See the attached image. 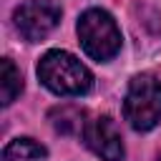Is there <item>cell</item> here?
I'll return each mask as SVG.
<instances>
[{
  "instance_id": "6da1fadb",
  "label": "cell",
  "mask_w": 161,
  "mask_h": 161,
  "mask_svg": "<svg viewBox=\"0 0 161 161\" xmlns=\"http://www.w3.org/2000/svg\"><path fill=\"white\" fill-rule=\"evenodd\" d=\"M38 78L58 96H83L93 86L91 70L68 50H48L38 63Z\"/></svg>"
},
{
  "instance_id": "7a4b0ae2",
  "label": "cell",
  "mask_w": 161,
  "mask_h": 161,
  "mask_svg": "<svg viewBox=\"0 0 161 161\" xmlns=\"http://www.w3.org/2000/svg\"><path fill=\"white\" fill-rule=\"evenodd\" d=\"M78 38L88 58L106 63L121 50V30L111 13L91 8L78 18Z\"/></svg>"
},
{
  "instance_id": "ba28073f",
  "label": "cell",
  "mask_w": 161,
  "mask_h": 161,
  "mask_svg": "<svg viewBox=\"0 0 161 161\" xmlns=\"http://www.w3.org/2000/svg\"><path fill=\"white\" fill-rule=\"evenodd\" d=\"M53 113H58V116H63V121H53V126H55V131H60V133H73V131H83V111L80 108H75V106H60V108H55Z\"/></svg>"
},
{
  "instance_id": "3957f363",
  "label": "cell",
  "mask_w": 161,
  "mask_h": 161,
  "mask_svg": "<svg viewBox=\"0 0 161 161\" xmlns=\"http://www.w3.org/2000/svg\"><path fill=\"white\" fill-rule=\"evenodd\" d=\"M123 116L136 131H151L161 121V80L141 73L128 83L123 98Z\"/></svg>"
},
{
  "instance_id": "8992f818",
  "label": "cell",
  "mask_w": 161,
  "mask_h": 161,
  "mask_svg": "<svg viewBox=\"0 0 161 161\" xmlns=\"http://www.w3.org/2000/svg\"><path fill=\"white\" fill-rule=\"evenodd\" d=\"M3 161H48V151L30 136H20L3 148Z\"/></svg>"
},
{
  "instance_id": "5b68a950",
  "label": "cell",
  "mask_w": 161,
  "mask_h": 161,
  "mask_svg": "<svg viewBox=\"0 0 161 161\" xmlns=\"http://www.w3.org/2000/svg\"><path fill=\"white\" fill-rule=\"evenodd\" d=\"M80 133H83L86 146L96 156H101L103 161H121L123 158L121 131H118V126L111 116H98V118L88 121Z\"/></svg>"
},
{
  "instance_id": "277c9868",
  "label": "cell",
  "mask_w": 161,
  "mask_h": 161,
  "mask_svg": "<svg viewBox=\"0 0 161 161\" xmlns=\"http://www.w3.org/2000/svg\"><path fill=\"white\" fill-rule=\"evenodd\" d=\"M15 28L28 43H38L48 38L60 23V5L55 0H25L15 8Z\"/></svg>"
},
{
  "instance_id": "52a82bcc",
  "label": "cell",
  "mask_w": 161,
  "mask_h": 161,
  "mask_svg": "<svg viewBox=\"0 0 161 161\" xmlns=\"http://www.w3.org/2000/svg\"><path fill=\"white\" fill-rule=\"evenodd\" d=\"M23 91V75L10 58L0 60V103L10 106Z\"/></svg>"
}]
</instances>
